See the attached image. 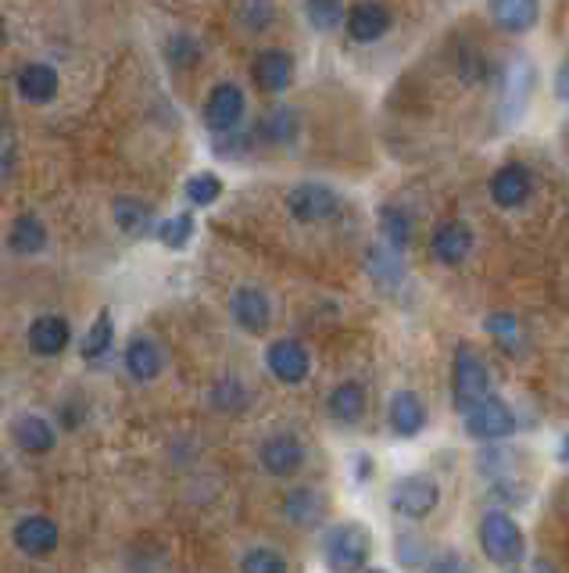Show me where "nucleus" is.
Segmentation results:
<instances>
[{
	"label": "nucleus",
	"instance_id": "obj_1",
	"mask_svg": "<svg viewBox=\"0 0 569 573\" xmlns=\"http://www.w3.org/2000/svg\"><path fill=\"white\" fill-rule=\"evenodd\" d=\"M477 541L483 555L491 560L495 566H509L516 570L523 563L527 555V537H523V527L506 513V509H487L477 523Z\"/></svg>",
	"mask_w": 569,
	"mask_h": 573
},
{
	"label": "nucleus",
	"instance_id": "obj_2",
	"mask_svg": "<svg viewBox=\"0 0 569 573\" xmlns=\"http://www.w3.org/2000/svg\"><path fill=\"white\" fill-rule=\"evenodd\" d=\"M483 398H491V370H487L477 348L459 344L451 359V405L466 416Z\"/></svg>",
	"mask_w": 569,
	"mask_h": 573
},
{
	"label": "nucleus",
	"instance_id": "obj_3",
	"mask_svg": "<svg viewBox=\"0 0 569 573\" xmlns=\"http://www.w3.org/2000/svg\"><path fill=\"white\" fill-rule=\"evenodd\" d=\"M369 549H372V534L362 523H337L327 531L322 541V563L330 573H362L369 563Z\"/></svg>",
	"mask_w": 569,
	"mask_h": 573
},
{
	"label": "nucleus",
	"instance_id": "obj_4",
	"mask_svg": "<svg viewBox=\"0 0 569 573\" xmlns=\"http://www.w3.org/2000/svg\"><path fill=\"white\" fill-rule=\"evenodd\" d=\"M441 502V484L430 473H405L390 487V509L405 520H427Z\"/></svg>",
	"mask_w": 569,
	"mask_h": 573
},
{
	"label": "nucleus",
	"instance_id": "obj_5",
	"mask_svg": "<svg viewBox=\"0 0 569 573\" xmlns=\"http://www.w3.org/2000/svg\"><path fill=\"white\" fill-rule=\"evenodd\" d=\"M533 87H538V72L527 58H516L509 61L506 69V79H501V122L506 125H516L519 119L527 115L530 108V98H533Z\"/></svg>",
	"mask_w": 569,
	"mask_h": 573
},
{
	"label": "nucleus",
	"instance_id": "obj_6",
	"mask_svg": "<svg viewBox=\"0 0 569 573\" xmlns=\"http://www.w3.org/2000/svg\"><path fill=\"white\" fill-rule=\"evenodd\" d=\"M516 430V412L501 402V398H483L480 405H473L466 412V434L473 441H501Z\"/></svg>",
	"mask_w": 569,
	"mask_h": 573
},
{
	"label": "nucleus",
	"instance_id": "obj_7",
	"mask_svg": "<svg viewBox=\"0 0 569 573\" xmlns=\"http://www.w3.org/2000/svg\"><path fill=\"white\" fill-rule=\"evenodd\" d=\"M287 209L298 222H327L340 212V194L327 183H298L290 187Z\"/></svg>",
	"mask_w": 569,
	"mask_h": 573
},
{
	"label": "nucleus",
	"instance_id": "obj_8",
	"mask_svg": "<svg viewBox=\"0 0 569 573\" xmlns=\"http://www.w3.org/2000/svg\"><path fill=\"white\" fill-rule=\"evenodd\" d=\"M243 111H248V101H243V90L237 83H219L211 87L208 101H204V125L211 133H233Z\"/></svg>",
	"mask_w": 569,
	"mask_h": 573
},
{
	"label": "nucleus",
	"instance_id": "obj_9",
	"mask_svg": "<svg viewBox=\"0 0 569 573\" xmlns=\"http://www.w3.org/2000/svg\"><path fill=\"white\" fill-rule=\"evenodd\" d=\"M266 365L280 384H301L312 373V355L308 348L295 338H280L266 348Z\"/></svg>",
	"mask_w": 569,
	"mask_h": 573
},
{
	"label": "nucleus",
	"instance_id": "obj_10",
	"mask_svg": "<svg viewBox=\"0 0 569 573\" xmlns=\"http://www.w3.org/2000/svg\"><path fill=\"white\" fill-rule=\"evenodd\" d=\"M473 248H477V233L462 219L441 222V227H437L433 237H430V251L441 265H462L469 254H473Z\"/></svg>",
	"mask_w": 569,
	"mask_h": 573
},
{
	"label": "nucleus",
	"instance_id": "obj_11",
	"mask_svg": "<svg viewBox=\"0 0 569 573\" xmlns=\"http://www.w3.org/2000/svg\"><path fill=\"white\" fill-rule=\"evenodd\" d=\"M258 463L269 476H295L305 466V444L295 434H269L258 444Z\"/></svg>",
	"mask_w": 569,
	"mask_h": 573
},
{
	"label": "nucleus",
	"instance_id": "obj_12",
	"mask_svg": "<svg viewBox=\"0 0 569 573\" xmlns=\"http://www.w3.org/2000/svg\"><path fill=\"white\" fill-rule=\"evenodd\" d=\"M230 312L243 333H266L272 323V301L262 286H237L230 298Z\"/></svg>",
	"mask_w": 569,
	"mask_h": 573
},
{
	"label": "nucleus",
	"instance_id": "obj_13",
	"mask_svg": "<svg viewBox=\"0 0 569 573\" xmlns=\"http://www.w3.org/2000/svg\"><path fill=\"white\" fill-rule=\"evenodd\" d=\"M533 194V177L523 162H506L491 177V201L498 209H523Z\"/></svg>",
	"mask_w": 569,
	"mask_h": 573
},
{
	"label": "nucleus",
	"instance_id": "obj_14",
	"mask_svg": "<svg viewBox=\"0 0 569 573\" xmlns=\"http://www.w3.org/2000/svg\"><path fill=\"white\" fill-rule=\"evenodd\" d=\"M11 537H14V545H19V552L32 555V560H43V555H51L58 549L61 531L51 516H22L14 523Z\"/></svg>",
	"mask_w": 569,
	"mask_h": 573
},
{
	"label": "nucleus",
	"instance_id": "obj_15",
	"mask_svg": "<svg viewBox=\"0 0 569 573\" xmlns=\"http://www.w3.org/2000/svg\"><path fill=\"white\" fill-rule=\"evenodd\" d=\"M390 26H395V19L383 4H355L345 14V29L355 43H377L390 33Z\"/></svg>",
	"mask_w": 569,
	"mask_h": 573
},
{
	"label": "nucleus",
	"instance_id": "obj_16",
	"mask_svg": "<svg viewBox=\"0 0 569 573\" xmlns=\"http://www.w3.org/2000/svg\"><path fill=\"white\" fill-rule=\"evenodd\" d=\"M251 76H254L258 90L283 93L290 83H295V58H290L287 51H280V47H272V51H262L254 58Z\"/></svg>",
	"mask_w": 569,
	"mask_h": 573
},
{
	"label": "nucleus",
	"instance_id": "obj_17",
	"mask_svg": "<svg viewBox=\"0 0 569 573\" xmlns=\"http://www.w3.org/2000/svg\"><path fill=\"white\" fill-rule=\"evenodd\" d=\"M327 513H330V502L316 487H295L283 499V516L295 523V527H301V531L319 527V523L327 520Z\"/></svg>",
	"mask_w": 569,
	"mask_h": 573
},
{
	"label": "nucleus",
	"instance_id": "obj_18",
	"mask_svg": "<svg viewBox=\"0 0 569 573\" xmlns=\"http://www.w3.org/2000/svg\"><path fill=\"white\" fill-rule=\"evenodd\" d=\"M387 423L398 438H419L427 426V405L416 391H398L387 405Z\"/></svg>",
	"mask_w": 569,
	"mask_h": 573
},
{
	"label": "nucleus",
	"instance_id": "obj_19",
	"mask_svg": "<svg viewBox=\"0 0 569 573\" xmlns=\"http://www.w3.org/2000/svg\"><path fill=\"white\" fill-rule=\"evenodd\" d=\"M72 341V326L69 320H61V315H40V320H32L29 326V348L32 355L40 359H54L61 355L64 348Z\"/></svg>",
	"mask_w": 569,
	"mask_h": 573
},
{
	"label": "nucleus",
	"instance_id": "obj_20",
	"mask_svg": "<svg viewBox=\"0 0 569 573\" xmlns=\"http://www.w3.org/2000/svg\"><path fill=\"white\" fill-rule=\"evenodd\" d=\"M14 83H19V93L29 104H51L61 90V76L54 66H47V61H32V66L19 72Z\"/></svg>",
	"mask_w": 569,
	"mask_h": 573
},
{
	"label": "nucleus",
	"instance_id": "obj_21",
	"mask_svg": "<svg viewBox=\"0 0 569 573\" xmlns=\"http://www.w3.org/2000/svg\"><path fill=\"white\" fill-rule=\"evenodd\" d=\"M11 441L19 444L22 452L29 455H43V452H51L54 449V423L47 420V416H37V412H26V416H19L11 423Z\"/></svg>",
	"mask_w": 569,
	"mask_h": 573
},
{
	"label": "nucleus",
	"instance_id": "obj_22",
	"mask_svg": "<svg viewBox=\"0 0 569 573\" xmlns=\"http://www.w3.org/2000/svg\"><path fill=\"white\" fill-rule=\"evenodd\" d=\"M166 370V355L151 338H133L126 344V373L140 380V384H151Z\"/></svg>",
	"mask_w": 569,
	"mask_h": 573
},
{
	"label": "nucleus",
	"instance_id": "obj_23",
	"mask_svg": "<svg viewBox=\"0 0 569 573\" xmlns=\"http://www.w3.org/2000/svg\"><path fill=\"white\" fill-rule=\"evenodd\" d=\"M491 14H495V22L506 29V33L523 37V33H530L533 26H538L541 4H533V0H498V4H491Z\"/></svg>",
	"mask_w": 569,
	"mask_h": 573
},
{
	"label": "nucleus",
	"instance_id": "obj_24",
	"mask_svg": "<svg viewBox=\"0 0 569 573\" xmlns=\"http://www.w3.org/2000/svg\"><path fill=\"white\" fill-rule=\"evenodd\" d=\"M327 409L337 423H359L366 416V388L355 384V380H345V384H337L330 391Z\"/></svg>",
	"mask_w": 569,
	"mask_h": 573
},
{
	"label": "nucleus",
	"instance_id": "obj_25",
	"mask_svg": "<svg viewBox=\"0 0 569 573\" xmlns=\"http://www.w3.org/2000/svg\"><path fill=\"white\" fill-rule=\"evenodd\" d=\"M483 330L491 333L495 344L501 348V352H509V355H523V352H527V330H523V323H519L512 312H495V315H487V320H483Z\"/></svg>",
	"mask_w": 569,
	"mask_h": 573
},
{
	"label": "nucleus",
	"instance_id": "obj_26",
	"mask_svg": "<svg viewBox=\"0 0 569 573\" xmlns=\"http://www.w3.org/2000/svg\"><path fill=\"white\" fill-rule=\"evenodd\" d=\"M8 248L14 254H40L47 248V227L40 222V215H19L11 222V233H8Z\"/></svg>",
	"mask_w": 569,
	"mask_h": 573
},
{
	"label": "nucleus",
	"instance_id": "obj_27",
	"mask_svg": "<svg viewBox=\"0 0 569 573\" xmlns=\"http://www.w3.org/2000/svg\"><path fill=\"white\" fill-rule=\"evenodd\" d=\"M301 133V115L295 108H272L269 115L258 122V137L269 143H295Z\"/></svg>",
	"mask_w": 569,
	"mask_h": 573
},
{
	"label": "nucleus",
	"instance_id": "obj_28",
	"mask_svg": "<svg viewBox=\"0 0 569 573\" xmlns=\"http://www.w3.org/2000/svg\"><path fill=\"white\" fill-rule=\"evenodd\" d=\"M111 341H116V320H111V312H97V320L90 323V330L83 333V341H79V355H83L87 362L93 359H104Z\"/></svg>",
	"mask_w": 569,
	"mask_h": 573
},
{
	"label": "nucleus",
	"instance_id": "obj_29",
	"mask_svg": "<svg viewBox=\"0 0 569 573\" xmlns=\"http://www.w3.org/2000/svg\"><path fill=\"white\" fill-rule=\"evenodd\" d=\"M366 269H369V277L377 280L380 286H398L405 280L401 254L390 251V248H369L366 251Z\"/></svg>",
	"mask_w": 569,
	"mask_h": 573
},
{
	"label": "nucleus",
	"instance_id": "obj_30",
	"mask_svg": "<svg viewBox=\"0 0 569 573\" xmlns=\"http://www.w3.org/2000/svg\"><path fill=\"white\" fill-rule=\"evenodd\" d=\"M380 230H383V241L390 251H405L412 241V215L398 209V204H383L380 209Z\"/></svg>",
	"mask_w": 569,
	"mask_h": 573
},
{
	"label": "nucleus",
	"instance_id": "obj_31",
	"mask_svg": "<svg viewBox=\"0 0 569 573\" xmlns=\"http://www.w3.org/2000/svg\"><path fill=\"white\" fill-rule=\"evenodd\" d=\"M111 215H116V227L122 233H133V237L148 233L154 227L151 209L137 198H116V204H111Z\"/></svg>",
	"mask_w": 569,
	"mask_h": 573
},
{
	"label": "nucleus",
	"instance_id": "obj_32",
	"mask_svg": "<svg viewBox=\"0 0 569 573\" xmlns=\"http://www.w3.org/2000/svg\"><path fill=\"white\" fill-rule=\"evenodd\" d=\"M240 573H290L287 560L276 549H248L240 560Z\"/></svg>",
	"mask_w": 569,
	"mask_h": 573
},
{
	"label": "nucleus",
	"instance_id": "obj_33",
	"mask_svg": "<svg viewBox=\"0 0 569 573\" xmlns=\"http://www.w3.org/2000/svg\"><path fill=\"white\" fill-rule=\"evenodd\" d=\"M190 204H198V209H204V204H216L219 194H222V180L216 177V172H198V177H190L183 183Z\"/></svg>",
	"mask_w": 569,
	"mask_h": 573
},
{
	"label": "nucleus",
	"instance_id": "obj_34",
	"mask_svg": "<svg viewBox=\"0 0 569 573\" xmlns=\"http://www.w3.org/2000/svg\"><path fill=\"white\" fill-rule=\"evenodd\" d=\"M305 14L308 22H312V29H319V33H330V29L345 26V4H337V0H316V4H305Z\"/></svg>",
	"mask_w": 569,
	"mask_h": 573
},
{
	"label": "nucleus",
	"instance_id": "obj_35",
	"mask_svg": "<svg viewBox=\"0 0 569 573\" xmlns=\"http://www.w3.org/2000/svg\"><path fill=\"white\" fill-rule=\"evenodd\" d=\"M158 237H161V244L172 248V251L187 248L190 237H193V215H190V212H180V215L166 219V222L158 227Z\"/></svg>",
	"mask_w": 569,
	"mask_h": 573
},
{
	"label": "nucleus",
	"instance_id": "obj_36",
	"mask_svg": "<svg viewBox=\"0 0 569 573\" xmlns=\"http://www.w3.org/2000/svg\"><path fill=\"white\" fill-rule=\"evenodd\" d=\"M248 402H251V394L243 391V384H240V380H233V376H226V380H219L216 388H211V405H216V409L237 412Z\"/></svg>",
	"mask_w": 569,
	"mask_h": 573
},
{
	"label": "nucleus",
	"instance_id": "obj_37",
	"mask_svg": "<svg viewBox=\"0 0 569 573\" xmlns=\"http://www.w3.org/2000/svg\"><path fill=\"white\" fill-rule=\"evenodd\" d=\"M198 58H201V47H198V40H193L190 33H176L169 40V61H172L176 69L198 66Z\"/></svg>",
	"mask_w": 569,
	"mask_h": 573
},
{
	"label": "nucleus",
	"instance_id": "obj_38",
	"mask_svg": "<svg viewBox=\"0 0 569 573\" xmlns=\"http://www.w3.org/2000/svg\"><path fill=\"white\" fill-rule=\"evenodd\" d=\"M419 573H473V566L466 563V555H459L455 549H448V552L430 555V560L422 563Z\"/></svg>",
	"mask_w": 569,
	"mask_h": 573
},
{
	"label": "nucleus",
	"instance_id": "obj_39",
	"mask_svg": "<svg viewBox=\"0 0 569 573\" xmlns=\"http://www.w3.org/2000/svg\"><path fill=\"white\" fill-rule=\"evenodd\" d=\"M398 560L409 566V570H422V563L430 560V549L422 545V537H412V534H401L398 537Z\"/></svg>",
	"mask_w": 569,
	"mask_h": 573
},
{
	"label": "nucleus",
	"instance_id": "obj_40",
	"mask_svg": "<svg viewBox=\"0 0 569 573\" xmlns=\"http://www.w3.org/2000/svg\"><path fill=\"white\" fill-rule=\"evenodd\" d=\"M237 14H240L243 29H251V33H262V29H269V22H272L276 11H272L269 4H240Z\"/></svg>",
	"mask_w": 569,
	"mask_h": 573
},
{
	"label": "nucleus",
	"instance_id": "obj_41",
	"mask_svg": "<svg viewBox=\"0 0 569 573\" xmlns=\"http://www.w3.org/2000/svg\"><path fill=\"white\" fill-rule=\"evenodd\" d=\"M556 98L562 104H569V51H566V58L559 61V69H556Z\"/></svg>",
	"mask_w": 569,
	"mask_h": 573
},
{
	"label": "nucleus",
	"instance_id": "obj_42",
	"mask_svg": "<svg viewBox=\"0 0 569 573\" xmlns=\"http://www.w3.org/2000/svg\"><path fill=\"white\" fill-rule=\"evenodd\" d=\"M559 463H566V466H569V434L559 441Z\"/></svg>",
	"mask_w": 569,
	"mask_h": 573
},
{
	"label": "nucleus",
	"instance_id": "obj_43",
	"mask_svg": "<svg viewBox=\"0 0 569 573\" xmlns=\"http://www.w3.org/2000/svg\"><path fill=\"white\" fill-rule=\"evenodd\" d=\"M4 40H8V29H4V19H0V47H4Z\"/></svg>",
	"mask_w": 569,
	"mask_h": 573
},
{
	"label": "nucleus",
	"instance_id": "obj_44",
	"mask_svg": "<svg viewBox=\"0 0 569 573\" xmlns=\"http://www.w3.org/2000/svg\"><path fill=\"white\" fill-rule=\"evenodd\" d=\"M362 573H387V570H380V566H366Z\"/></svg>",
	"mask_w": 569,
	"mask_h": 573
},
{
	"label": "nucleus",
	"instance_id": "obj_45",
	"mask_svg": "<svg viewBox=\"0 0 569 573\" xmlns=\"http://www.w3.org/2000/svg\"><path fill=\"white\" fill-rule=\"evenodd\" d=\"M533 573H556V570H551V566H545V563H541L538 570H533Z\"/></svg>",
	"mask_w": 569,
	"mask_h": 573
},
{
	"label": "nucleus",
	"instance_id": "obj_46",
	"mask_svg": "<svg viewBox=\"0 0 569 573\" xmlns=\"http://www.w3.org/2000/svg\"><path fill=\"white\" fill-rule=\"evenodd\" d=\"M0 133H4V111H0Z\"/></svg>",
	"mask_w": 569,
	"mask_h": 573
},
{
	"label": "nucleus",
	"instance_id": "obj_47",
	"mask_svg": "<svg viewBox=\"0 0 569 573\" xmlns=\"http://www.w3.org/2000/svg\"><path fill=\"white\" fill-rule=\"evenodd\" d=\"M506 573H519V570H506Z\"/></svg>",
	"mask_w": 569,
	"mask_h": 573
}]
</instances>
